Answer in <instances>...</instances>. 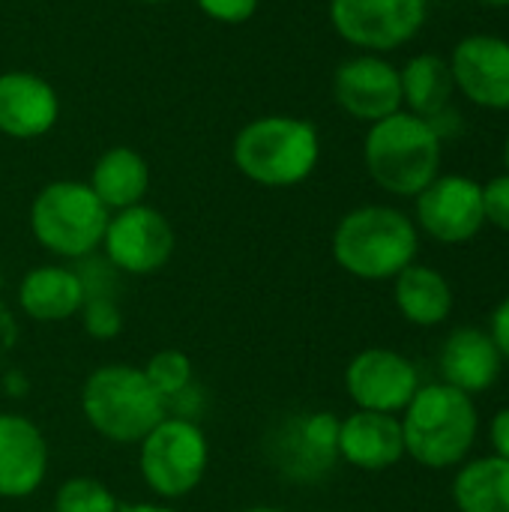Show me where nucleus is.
<instances>
[{"mask_svg":"<svg viewBox=\"0 0 509 512\" xmlns=\"http://www.w3.org/2000/svg\"><path fill=\"white\" fill-rule=\"evenodd\" d=\"M81 411L96 435L111 444H141L165 417V399L153 390L144 369L105 363L81 387Z\"/></svg>","mask_w":509,"mask_h":512,"instance_id":"f257e3e1","label":"nucleus"},{"mask_svg":"<svg viewBox=\"0 0 509 512\" xmlns=\"http://www.w3.org/2000/svg\"><path fill=\"white\" fill-rule=\"evenodd\" d=\"M420 237L414 222L381 204H366L342 216L333 231V258L336 264L366 282L396 279L408 264H414Z\"/></svg>","mask_w":509,"mask_h":512,"instance_id":"f03ea898","label":"nucleus"},{"mask_svg":"<svg viewBox=\"0 0 509 512\" xmlns=\"http://www.w3.org/2000/svg\"><path fill=\"white\" fill-rule=\"evenodd\" d=\"M363 159L372 180L390 195L417 198L441 168V135L411 111H396L372 123Z\"/></svg>","mask_w":509,"mask_h":512,"instance_id":"7ed1b4c3","label":"nucleus"},{"mask_svg":"<svg viewBox=\"0 0 509 512\" xmlns=\"http://www.w3.org/2000/svg\"><path fill=\"white\" fill-rule=\"evenodd\" d=\"M477 408L468 393L450 384H429L414 393L402 417L405 453L426 468L459 465L477 438Z\"/></svg>","mask_w":509,"mask_h":512,"instance_id":"20e7f679","label":"nucleus"},{"mask_svg":"<svg viewBox=\"0 0 509 512\" xmlns=\"http://www.w3.org/2000/svg\"><path fill=\"white\" fill-rule=\"evenodd\" d=\"M234 165L243 177L267 189L303 183L321 156V141L312 123L300 117H258L246 123L231 147Z\"/></svg>","mask_w":509,"mask_h":512,"instance_id":"39448f33","label":"nucleus"},{"mask_svg":"<svg viewBox=\"0 0 509 512\" xmlns=\"http://www.w3.org/2000/svg\"><path fill=\"white\" fill-rule=\"evenodd\" d=\"M108 219V207L78 180L48 183L30 207V231L36 243L51 255L72 261H81L102 246Z\"/></svg>","mask_w":509,"mask_h":512,"instance_id":"423d86ee","label":"nucleus"},{"mask_svg":"<svg viewBox=\"0 0 509 512\" xmlns=\"http://www.w3.org/2000/svg\"><path fill=\"white\" fill-rule=\"evenodd\" d=\"M210 465V444L195 420L165 417L138 444V468L147 489L165 501L192 495Z\"/></svg>","mask_w":509,"mask_h":512,"instance_id":"0eeeda50","label":"nucleus"},{"mask_svg":"<svg viewBox=\"0 0 509 512\" xmlns=\"http://www.w3.org/2000/svg\"><path fill=\"white\" fill-rule=\"evenodd\" d=\"M270 468L297 486L321 483L339 462V420L330 411L291 414L264 441Z\"/></svg>","mask_w":509,"mask_h":512,"instance_id":"6e6552de","label":"nucleus"},{"mask_svg":"<svg viewBox=\"0 0 509 512\" xmlns=\"http://www.w3.org/2000/svg\"><path fill=\"white\" fill-rule=\"evenodd\" d=\"M429 0H330L336 33L363 51H393L414 39L426 21Z\"/></svg>","mask_w":509,"mask_h":512,"instance_id":"1a4fd4ad","label":"nucleus"},{"mask_svg":"<svg viewBox=\"0 0 509 512\" xmlns=\"http://www.w3.org/2000/svg\"><path fill=\"white\" fill-rule=\"evenodd\" d=\"M174 243L171 222L147 204L117 210L102 237L105 261L117 273L129 276H150L162 270L174 255Z\"/></svg>","mask_w":509,"mask_h":512,"instance_id":"9d476101","label":"nucleus"},{"mask_svg":"<svg viewBox=\"0 0 509 512\" xmlns=\"http://www.w3.org/2000/svg\"><path fill=\"white\" fill-rule=\"evenodd\" d=\"M345 387L357 411L399 414L420 390V375L408 357L390 348H366L348 363Z\"/></svg>","mask_w":509,"mask_h":512,"instance_id":"9b49d317","label":"nucleus"},{"mask_svg":"<svg viewBox=\"0 0 509 512\" xmlns=\"http://www.w3.org/2000/svg\"><path fill=\"white\" fill-rule=\"evenodd\" d=\"M417 222L438 243H468L486 225L483 186L462 174L435 177L417 195Z\"/></svg>","mask_w":509,"mask_h":512,"instance_id":"f8f14e48","label":"nucleus"},{"mask_svg":"<svg viewBox=\"0 0 509 512\" xmlns=\"http://www.w3.org/2000/svg\"><path fill=\"white\" fill-rule=\"evenodd\" d=\"M333 96L345 114L363 123H378L402 111L399 69L375 54L345 60L333 75Z\"/></svg>","mask_w":509,"mask_h":512,"instance_id":"ddd939ff","label":"nucleus"},{"mask_svg":"<svg viewBox=\"0 0 509 512\" xmlns=\"http://www.w3.org/2000/svg\"><path fill=\"white\" fill-rule=\"evenodd\" d=\"M456 90L480 108H509V42L492 33L465 36L450 57Z\"/></svg>","mask_w":509,"mask_h":512,"instance_id":"4468645a","label":"nucleus"},{"mask_svg":"<svg viewBox=\"0 0 509 512\" xmlns=\"http://www.w3.org/2000/svg\"><path fill=\"white\" fill-rule=\"evenodd\" d=\"M48 474V441L24 414H0V498L21 501L39 492Z\"/></svg>","mask_w":509,"mask_h":512,"instance_id":"2eb2a0df","label":"nucleus"},{"mask_svg":"<svg viewBox=\"0 0 509 512\" xmlns=\"http://www.w3.org/2000/svg\"><path fill=\"white\" fill-rule=\"evenodd\" d=\"M405 456L402 420L378 411H354L339 420V459L360 471H387Z\"/></svg>","mask_w":509,"mask_h":512,"instance_id":"dca6fc26","label":"nucleus"},{"mask_svg":"<svg viewBox=\"0 0 509 512\" xmlns=\"http://www.w3.org/2000/svg\"><path fill=\"white\" fill-rule=\"evenodd\" d=\"M60 114L54 87L33 72L0 75V132L9 138H39Z\"/></svg>","mask_w":509,"mask_h":512,"instance_id":"f3484780","label":"nucleus"},{"mask_svg":"<svg viewBox=\"0 0 509 512\" xmlns=\"http://www.w3.org/2000/svg\"><path fill=\"white\" fill-rule=\"evenodd\" d=\"M501 360L504 357L495 348L489 333L474 330V327H462V330L450 333L438 363L444 372V384L474 396V393L489 390L498 381Z\"/></svg>","mask_w":509,"mask_h":512,"instance_id":"a211bd4d","label":"nucleus"},{"mask_svg":"<svg viewBox=\"0 0 509 512\" xmlns=\"http://www.w3.org/2000/svg\"><path fill=\"white\" fill-rule=\"evenodd\" d=\"M81 303H84V288L78 273L60 264L33 267L18 285L21 312L39 324L69 321L75 312H81Z\"/></svg>","mask_w":509,"mask_h":512,"instance_id":"6ab92c4d","label":"nucleus"},{"mask_svg":"<svg viewBox=\"0 0 509 512\" xmlns=\"http://www.w3.org/2000/svg\"><path fill=\"white\" fill-rule=\"evenodd\" d=\"M87 186L108 207V213L111 210L117 213V210L141 204V198L147 195V186H150V168L138 150L111 147L96 159Z\"/></svg>","mask_w":509,"mask_h":512,"instance_id":"aec40b11","label":"nucleus"},{"mask_svg":"<svg viewBox=\"0 0 509 512\" xmlns=\"http://www.w3.org/2000/svg\"><path fill=\"white\" fill-rule=\"evenodd\" d=\"M396 306L417 327H438L453 312V288L435 270L423 264H408L396 276Z\"/></svg>","mask_w":509,"mask_h":512,"instance_id":"412c9836","label":"nucleus"},{"mask_svg":"<svg viewBox=\"0 0 509 512\" xmlns=\"http://www.w3.org/2000/svg\"><path fill=\"white\" fill-rule=\"evenodd\" d=\"M402 81V102H408L411 114L423 120H435L450 108L453 99V72L450 63L438 54H417L399 69Z\"/></svg>","mask_w":509,"mask_h":512,"instance_id":"4be33fe9","label":"nucleus"},{"mask_svg":"<svg viewBox=\"0 0 509 512\" xmlns=\"http://www.w3.org/2000/svg\"><path fill=\"white\" fill-rule=\"evenodd\" d=\"M453 501L459 512H509V462L477 459L456 474Z\"/></svg>","mask_w":509,"mask_h":512,"instance_id":"5701e85b","label":"nucleus"},{"mask_svg":"<svg viewBox=\"0 0 509 512\" xmlns=\"http://www.w3.org/2000/svg\"><path fill=\"white\" fill-rule=\"evenodd\" d=\"M144 375L147 381L153 384V390L165 399V408L168 402H174L183 390H189L195 381V369H192V360L177 351V348H165V351H156L147 366H144Z\"/></svg>","mask_w":509,"mask_h":512,"instance_id":"b1692460","label":"nucleus"},{"mask_svg":"<svg viewBox=\"0 0 509 512\" xmlns=\"http://www.w3.org/2000/svg\"><path fill=\"white\" fill-rule=\"evenodd\" d=\"M120 504L114 492L93 477H72L60 483L54 495V512H117Z\"/></svg>","mask_w":509,"mask_h":512,"instance_id":"393cba45","label":"nucleus"},{"mask_svg":"<svg viewBox=\"0 0 509 512\" xmlns=\"http://www.w3.org/2000/svg\"><path fill=\"white\" fill-rule=\"evenodd\" d=\"M84 330L93 339H114L123 330V315L114 297H90L81 303Z\"/></svg>","mask_w":509,"mask_h":512,"instance_id":"a878e982","label":"nucleus"},{"mask_svg":"<svg viewBox=\"0 0 509 512\" xmlns=\"http://www.w3.org/2000/svg\"><path fill=\"white\" fill-rule=\"evenodd\" d=\"M483 213L486 222L509 234V174L495 177L483 186Z\"/></svg>","mask_w":509,"mask_h":512,"instance_id":"bb28decb","label":"nucleus"},{"mask_svg":"<svg viewBox=\"0 0 509 512\" xmlns=\"http://www.w3.org/2000/svg\"><path fill=\"white\" fill-rule=\"evenodd\" d=\"M201 12L222 24H243L255 15L258 0H198Z\"/></svg>","mask_w":509,"mask_h":512,"instance_id":"cd10ccee","label":"nucleus"},{"mask_svg":"<svg viewBox=\"0 0 509 512\" xmlns=\"http://www.w3.org/2000/svg\"><path fill=\"white\" fill-rule=\"evenodd\" d=\"M492 342H495V348L501 351V357H507L509 360V297L492 312Z\"/></svg>","mask_w":509,"mask_h":512,"instance_id":"c85d7f7f","label":"nucleus"},{"mask_svg":"<svg viewBox=\"0 0 509 512\" xmlns=\"http://www.w3.org/2000/svg\"><path fill=\"white\" fill-rule=\"evenodd\" d=\"M492 447L501 459L509 462V408L498 411V417L492 423Z\"/></svg>","mask_w":509,"mask_h":512,"instance_id":"c756f323","label":"nucleus"},{"mask_svg":"<svg viewBox=\"0 0 509 512\" xmlns=\"http://www.w3.org/2000/svg\"><path fill=\"white\" fill-rule=\"evenodd\" d=\"M117 512H177L174 507H165V504H147V501H141V504H123Z\"/></svg>","mask_w":509,"mask_h":512,"instance_id":"7c9ffc66","label":"nucleus"},{"mask_svg":"<svg viewBox=\"0 0 509 512\" xmlns=\"http://www.w3.org/2000/svg\"><path fill=\"white\" fill-rule=\"evenodd\" d=\"M243 512H285V510H279V507H249V510H243Z\"/></svg>","mask_w":509,"mask_h":512,"instance_id":"2f4dec72","label":"nucleus"},{"mask_svg":"<svg viewBox=\"0 0 509 512\" xmlns=\"http://www.w3.org/2000/svg\"><path fill=\"white\" fill-rule=\"evenodd\" d=\"M480 3H489V6H509V0H480Z\"/></svg>","mask_w":509,"mask_h":512,"instance_id":"473e14b6","label":"nucleus"},{"mask_svg":"<svg viewBox=\"0 0 509 512\" xmlns=\"http://www.w3.org/2000/svg\"><path fill=\"white\" fill-rule=\"evenodd\" d=\"M504 165H507V174H509V138H507V144H504Z\"/></svg>","mask_w":509,"mask_h":512,"instance_id":"72a5a7b5","label":"nucleus"},{"mask_svg":"<svg viewBox=\"0 0 509 512\" xmlns=\"http://www.w3.org/2000/svg\"><path fill=\"white\" fill-rule=\"evenodd\" d=\"M141 3H168V0H141Z\"/></svg>","mask_w":509,"mask_h":512,"instance_id":"f704fd0d","label":"nucleus"}]
</instances>
